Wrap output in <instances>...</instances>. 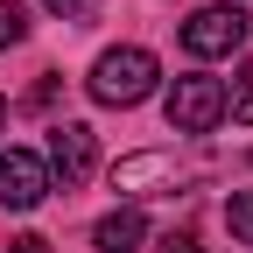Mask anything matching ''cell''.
Segmentation results:
<instances>
[{
  "label": "cell",
  "mask_w": 253,
  "mask_h": 253,
  "mask_svg": "<svg viewBox=\"0 0 253 253\" xmlns=\"http://www.w3.org/2000/svg\"><path fill=\"white\" fill-rule=\"evenodd\" d=\"M155 78H162V63H155L141 42H120V49H106L99 63H91V99L99 106H141L148 91H155Z\"/></svg>",
  "instance_id": "1"
},
{
  "label": "cell",
  "mask_w": 253,
  "mask_h": 253,
  "mask_svg": "<svg viewBox=\"0 0 253 253\" xmlns=\"http://www.w3.org/2000/svg\"><path fill=\"white\" fill-rule=\"evenodd\" d=\"M162 113H169V126H176V134H211V126L225 120V84L190 71V78H176V84H169Z\"/></svg>",
  "instance_id": "2"
},
{
  "label": "cell",
  "mask_w": 253,
  "mask_h": 253,
  "mask_svg": "<svg viewBox=\"0 0 253 253\" xmlns=\"http://www.w3.org/2000/svg\"><path fill=\"white\" fill-rule=\"evenodd\" d=\"M183 49L190 56H232V49H246V14L239 7H197L183 21Z\"/></svg>",
  "instance_id": "3"
},
{
  "label": "cell",
  "mask_w": 253,
  "mask_h": 253,
  "mask_svg": "<svg viewBox=\"0 0 253 253\" xmlns=\"http://www.w3.org/2000/svg\"><path fill=\"white\" fill-rule=\"evenodd\" d=\"M49 197V162L28 148H7L0 155V211H36Z\"/></svg>",
  "instance_id": "4"
},
{
  "label": "cell",
  "mask_w": 253,
  "mask_h": 253,
  "mask_svg": "<svg viewBox=\"0 0 253 253\" xmlns=\"http://www.w3.org/2000/svg\"><path fill=\"white\" fill-rule=\"evenodd\" d=\"M49 176H63V190L71 183H84L91 176V162H99V148H91V126L84 120H63V126H49Z\"/></svg>",
  "instance_id": "5"
},
{
  "label": "cell",
  "mask_w": 253,
  "mask_h": 253,
  "mask_svg": "<svg viewBox=\"0 0 253 253\" xmlns=\"http://www.w3.org/2000/svg\"><path fill=\"white\" fill-rule=\"evenodd\" d=\"M141 239H148V218L126 204V211H106L99 218V232H91V246L99 253H141Z\"/></svg>",
  "instance_id": "6"
},
{
  "label": "cell",
  "mask_w": 253,
  "mask_h": 253,
  "mask_svg": "<svg viewBox=\"0 0 253 253\" xmlns=\"http://www.w3.org/2000/svg\"><path fill=\"white\" fill-rule=\"evenodd\" d=\"M169 176V155H126L113 162V190H141V183H162Z\"/></svg>",
  "instance_id": "7"
},
{
  "label": "cell",
  "mask_w": 253,
  "mask_h": 253,
  "mask_svg": "<svg viewBox=\"0 0 253 253\" xmlns=\"http://www.w3.org/2000/svg\"><path fill=\"white\" fill-rule=\"evenodd\" d=\"M28 36V7H21V0H0V49H14Z\"/></svg>",
  "instance_id": "8"
},
{
  "label": "cell",
  "mask_w": 253,
  "mask_h": 253,
  "mask_svg": "<svg viewBox=\"0 0 253 253\" xmlns=\"http://www.w3.org/2000/svg\"><path fill=\"white\" fill-rule=\"evenodd\" d=\"M225 225H232V239H246V246H253V190H239V197L225 204Z\"/></svg>",
  "instance_id": "9"
},
{
  "label": "cell",
  "mask_w": 253,
  "mask_h": 253,
  "mask_svg": "<svg viewBox=\"0 0 253 253\" xmlns=\"http://www.w3.org/2000/svg\"><path fill=\"white\" fill-rule=\"evenodd\" d=\"M225 113H232V120H246V126H253V63H246V71H239V84H232V91H225Z\"/></svg>",
  "instance_id": "10"
},
{
  "label": "cell",
  "mask_w": 253,
  "mask_h": 253,
  "mask_svg": "<svg viewBox=\"0 0 253 253\" xmlns=\"http://www.w3.org/2000/svg\"><path fill=\"white\" fill-rule=\"evenodd\" d=\"M7 253H49V239H36V232H21V239H14Z\"/></svg>",
  "instance_id": "11"
},
{
  "label": "cell",
  "mask_w": 253,
  "mask_h": 253,
  "mask_svg": "<svg viewBox=\"0 0 253 253\" xmlns=\"http://www.w3.org/2000/svg\"><path fill=\"white\" fill-rule=\"evenodd\" d=\"M42 7H49V14H78L84 0H42Z\"/></svg>",
  "instance_id": "12"
},
{
  "label": "cell",
  "mask_w": 253,
  "mask_h": 253,
  "mask_svg": "<svg viewBox=\"0 0 253 253\" xmlns=\"http://www.w3.org/2000/svg\"><path fill=\"white\" fill-rule=\"evenodd\" d=\"M169 253H197V239H169Z\"/></svg>",
  "instance_id": "13"
},
{
  "label": "cell",
  "mask_w": 253,
  "mask_h": 253,
  "mask_svg": "<svg viewBox=\"0 0 253 253\" xmlns=\"http://www.w3.org/2000/svg\"><path fill=\"white\" fill-rule=\"evenodd\" d=\"M0 126H7V99H0Z\"/></svg>",
  "instance_id": "14"
}]
</instances>
